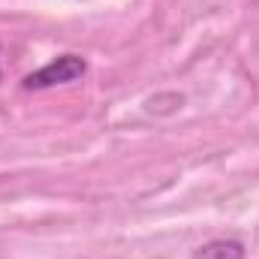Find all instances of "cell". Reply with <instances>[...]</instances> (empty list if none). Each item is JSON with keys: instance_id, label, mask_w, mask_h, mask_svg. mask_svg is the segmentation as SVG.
<instances>
[{"instance_id": "obj_1", "label": "cell", "mask_w": 259, "mask_h": 259, "mask_svg": "<svg viewBox=\"0 0 259 259\" xmlns=\"http://www.w3.org/2000/svg\"><path fill=\"white\" fill-rule=\"evenodd\" d=\"M84 72H88V64L78 55H61V58L49 61L46 66H39L36 72H30L21 81V88L24 91H46V88H58V84L78 81Z\"/></svg>"}, {"instance_id": "obj_2", "label": "cell", "mask_w": 259, "mask_h": 259, "mask_svg": "<svg viewBox=\"0 0 259 259\" xmlns=\"http://www.w3.org/2000/svg\"><path fill=\"white\" fill-rule=\"evenodd\" d=\"M244 256H247V250L238 238H214L193 253V259H244Z\"/></svg>"}]
</instances>
